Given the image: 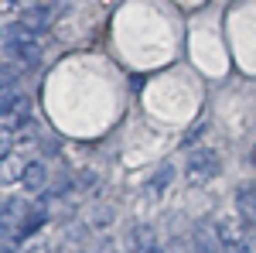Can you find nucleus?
Returning <instances> with one entry per match:
<instances>
[{"mask_svg": "<svg viewBox=\"0 0 256 253\" xmlns=\"http://www.w3.org/2000/svg\"><path fill=\"white\" fill-rule=\"evenodd\" d=\"M0 45H4L7 52H14V59H18L20 69H24V65H34V62L41 59V48H38V41H34V35H31L28 28H20V24L4 28V31H0Z\"/></svg>", "mask_w": 256, "mask_h": 253, "instance_id": "f257e3e1", "label": "nucleus"}, {"mask_svg": "<svg viewBox=\"0 0 256 253\" xmlns=\"http://www.w3.org/2000/svg\"><path fill=\"white\" fill-rule=\"evenodd\" d=\"M216 171H218V157H216V151H208V147L192 151L188 161H184V178H188L192 185H205V181H212Z\"/></svg>", "mask_w": 256, "mask_h": 253, "instance_id": "f03ea898", "label": "nucleus"}, {"mask_svg": "<svg viewBox=\"0 0 256 253\" xmlns=\"http://www.w3.org/2000/svg\"><path fill=\"white\" fill-rule=\"evenodd\" d=\"M218 243H222V253H253L242 229L236 226V219H222L218 222Z\"/></svg>", "mask_w": 256, "mask_h": 253, "instance_id": "7ed1b4c3", "label": "nucleus"}, {"mask_svg": "<svg viewBox=\"0 0 256 253\" xmlns=\"http://www.w3.org/2000/svg\"><path fill=\"white\" fill-rule=\"evenodd\" d=\"M18 24H20V28H28V31L38 38L41 31L52 28V7H48V4H41V7H24L20 18H18Z\"/></svg>", "mask_w": 256, "mask_h": 253, "instance_id": "20e7f679", "label": "nucleus"}, {"mask_svg": "<svg viewBox=\"0 0 256 253\" xmlns=\"http://www.w3.org/2000/svg\"><path fill=\"white\" fill-rule=\"evenodd\" d=\"M20 117L28 120V96H20V93H4V96H0V120H10V123L18 127Z\"/></svg>", "mask_w": 256, "mask_h": 253, "instance_id": "39448f33", "label": "nucleus"}, {"mask_svg": "<svg viewBox=\"0 0 256 253\" xmlns=\"http://www.w3.org/2000/svg\"><path fill=\"white\" fill-rule=\"evenodd\" d=\"M24 168H28V161H24L20 154H7V157H0V185H14V181H20Z\"/></svg>", "mask_w": 256, "mask_h": 253, "instance_id": "423d86ee", "label": "nucleus"}, {"mask_svg": "<svg viewBox=\"0 0 256 253\" xmlns=\"http://www.w3.org/2000/svg\"><path fill=\"white\" fill-rule=\"evenodd\" d=\"M44 181H48L44 164H41V161H28V168H24V175H20L24 192H41V188H44Z\"/></svg>", "mask_w": 256, "mask_h": 253, "instance_id": "0eeeda50", "label": "nucleus"}, {"mask_svg": "<svg viewBox=\"0 0 256 253\" xmlns=\"http://www.w3.org/2000/svg\"><path fill=\"white\" fill-rule=\"evenodd\" d=\"M20 76H24V69H20L18 62H0V96L4 93H14Z\"/></svg>", "mask_w": 256, "mask_h": 253, "instance_id": "6e6552de", "label": "nucleus"}, {"mask_svg": "<svg viewBox=\"0 0 256 253\" xmlns=\"http://www.w3.org/2000/svg\"><path fill=\"white\" fill-rule=\"evenodd\" d=\"M171 178H174V164H160V171L150 178V185H147V192L150 195H160L168 185H171Z\"/></svg>", "mask_w": 256, "mask_h": 253, "instance_id": "1a4fd4ad", "label": "nucleus"}, {"mask_svg": "<svg viewBox=\"0 0 256 253\" xmlns=\"http://www.w3.org/2000/svg\"><path fill=\"white\" fill-rule=\"evenodd\" d=\"M195 253H216V233L198 229V236H195Z\"/></svg>", "mask_w": 256, "mask_h": 253, "instance_id": "9d476101", "label": "nucleus"}, {"mask_svg": "<svg viewBox=\"0 0 256 253\" xmlns=\"http://www.w3.org/2000/svg\"><path fill=\"white\" fill-rule=\"evenodd\" d=\"M18 140V130H10V127H0V157L10 154V144Z\"/></svg>", "mask_w": 256, "mask_h": 253, "instance_id": "9b49d317", "label": "nucleus"}, {"mask_svg": "<svg viewBox=\"0 0 256 253\" xmlns=\"http://www.w3.org/2000/svg\"><path fill=\"white\" fill-rule=\"evenodd\" d=\"M202 134H205V127H195V130H192V134L184 137V144H195V140H198V137H202Z\"/></svg>", "mask_w": 256, "mask_h": 253, "instance_id": "f8f14e48", "label": "nucleus"}, {"mask_svg": "<svg viewBox=\"0 0 256 253\" xmlns=\"http://www.w3.org/2000/svg\"><path fill=\"white\" fill-rule=\"evenodd\" d=\"M24 4H31V7H41V4H48V7H52V0H24Z\"/></svg>", "mask_w": 256, "mask_h": 253, "instance_id": "ddd939ff", "label": "nucleus"}, {"mask_svg": "<svg viewBox=\"0 0 256 253\" xmlns=\"http://www.w3.org/2000/svg\"><path fill=\"white\" fill-rule=\"evenodd\" d=\"M171 253H178V250H171Z\"/></svg>", "mask_w": 256, "mask_h": 253, "instance_id": "4468645a", "label": "nucleus"}]
</instances>
